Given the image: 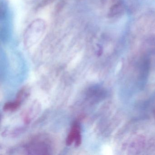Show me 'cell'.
I'll list each match as a JSON object with an SVG mask.
<instances>
[{
    "label": "cell",
    "mask_w": 155,
    "mask_h": 155,
    "mask_svg": "<svg viewBox=\"0 0 155 155\" xmlns=\"http://www.w3.org/2000/svg\"><path fill=\"white\" fill-rule=\"evenodd\" d=\"M48 140L39 137L36 138L26 146L25 149L30 154H50V144Z\"/></svg>",
    "instance_id": "1"
},
{
    "label": "cell",
    "mask_w": 155,
    "mask_h": 155,
    "mask_svg": "<svg viewBox=\"0 0 155 155\" xmlns=\"http://www.w3.org/2000/svg\"><path fill=\"white\" fill-rule=\"evenodd\" d=\"M29 94L30 91L29 89L27 87H24L18 92L16 100L21 102L29 97Z\"/></svg>",
    "instance_id": "4"
},
{
    "label": "cell",
    "mask_w": 155,
    "mask_h": 155,
    "mask_svg": "<svg viewBox=\"0 0 155 155\" xmlns=\"http://www.w3.org/2000/svg\"><path fill=\"white\" fill-rule=\"evenodd\" d=\"M81 128L79 122L75 121L73 123L70 131L66 140V144L68 146H70L73 142H75V146L78 147L81 143Z\"/></svg>",
    "instance_id": "2"
},
{
    "label": "cell",
    "mask_w": 155,
    "mask_h": 155,
    "mask_svg": "<svg viewBox=\"0 0 155 155\" xmlns=\"http://www.w3.org/2000/svg\"><path fill=\"white\" fill-rule=\"evenodd\" d=\"M64 4H65V3H64L63 1H61L59 2L57 7H56V11H57V12H58L61 11V9L64 7Z\"/></svg>",
    "instance_id": "7"
},
{
    "label": "cell",
    "mask_w": 155,
    "mask_h": 155,
    "mask_svg": "<svg viewBox=\"0 0 155 155\" xmlns=\"http://www.w3.org/2000/svg\"><path fill=\"white\" fill-rule=\"evenodd\" d=\"M123 11V8L120 3H117L113 5L110 10L109 16L113 17L117 16Z\"/></svg>",
    "instance_id": "5"
},
{
    "label": "cell",
    "mask_w": 155,
    "mask_h": 155,
    "mask_svg": "<svg viewBox=\"0 0 155 155\" xmlns=\"http://www.w3.org/2000/svg\"><path fill=\"white\" fill-rule=\"evenodd\" d=\"M55 1V0H42V1L38 5L37 8H44L48 5L53 3Z\"/></svg>",
    "instance_id": "6"
},
{
    "label": "cell",
    "mask_w": 155,
    "mask_h": 155,
    "mask_svg": "<svg viewBox=\"0 0 155 155\" xmlns=\"http://www.w3.org/2000/svg\"><path fill=\"white\" fill-rule=\"evenodd\" d=\"M21 103V102L17 100L14 101L7 102L3 107V110L5 111H15L20 107Z\"/></svg>",
    "instance_id": "3"
}]
</instances>
